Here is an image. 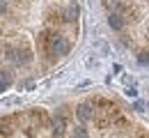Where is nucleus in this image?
Segmentation results:
<instances>
[{
    "instance_id": "1",
    "label": "nucleus",
    "mask_w": 149,
    "mask_h": 138,
    "mask_svg": "<svg viewBox=\"0 0 149 138\" xmlns=\"http://www.w3.org/2000/svg\"><path fill=\"white\" fill-rule=\"evenodd\" d=\"M69 51H71V41L60 32H53L51 39H48V46H46V55L62 58V55H69Z\"/></svg>"
},
{
    "instance_id": "2",
    "label": "nucleus",
    "mask_w": 149,
    "mask_h": 138,
    "mask_svg": "<svg viewBox=\"0 0 149 138\" xmlns=\"http://www.w3.org/2000/svg\"><path fill=\"white\" fill-rule=\"evenodd\" d=\"M76 118H78V122L80 124H87V122H92L94 118H96V106H94L92 101H80L78 106H76Z\"/></svg>"
},
{
    "instance_id": "3",
    "label": "nucleus",
    "mask_w": 149,
    "mask_h": 138,
    "mask_svg": "<svg viewBox=\"0 0 149 138\" xmlns=\"http://www.w3.org/2000/svg\"><path fill=\"white\" fill-rule=\"evenodd\" d=\"M16 64H30L32 62V51H30V46L25 44V41H21L19 46H16V58H14Z\"/></svg>"
},
{
    "instance_id": "4",
    "label": "nucleus",
    "mask_w": 149,
    "mask_h": 138,
    "mask_svg": "<svg viewBox=\"0 0 149 138\" xmlns=\"http://www.w3.org/2000/svg\"><path fill=\"white\" fill-rule=\"evenodd\" d=\"M78 14H80L78 2H69V5L64 7V12H62V21H64V23H76V21H78Z\"/></svg>"
},
{
    "instance_id": "5",
    "label": "nucleus",
    "mask_w": 149,
    "mask_h": 138,
    "mask_svg": "<svg viewBox=\"0 0 149 138\" xmlns=\"http://www.w3.org/2000/svg\"><path fill=\"white\" fill-rule=\"evenodd\" d=\"M108 25H110L115 32H119V30H124V25H126V19H124L119 12H115V9H112L110 14H108Z\"/></svg>"
},
{
    "instance_id": "6",
    "label": "nucleus",
    "mask_w": 149,
    "mask_h": 138,
    "mask_svg": "<svg viewBox=\"0 0 149 138\" xmlns=\"http://www.w3.org/2000/svg\"><path fill=\"white\" fill-rule=\"evenodd\" d=\"M67 134V115H55V122H53V136L55 138H64Z\"/></svg>"
},
{
    "instance_id": "7",
    "label": "nucleus",
    "mask_w": 149,
    "mask_h": 138,
    "mask_svg": "<svg viewBox=\"0 0 149 138\" xmlns=\"http://www.w3.org/2000/svg\"><path fill=\"white\" fill-rule=\"evenodd\" d=\"M14 134V118H0V136L9 138Z\"/></svg>"
},
{
    "instance_id": "8",
    "label": "nucleus",
    "mask_w": 149,
    "mask_h": 138,
    "mask_svg": "<svg viewBox=\"0 0 149 138\" xmlns=\"http://www.w3.org/2000/svg\"><path fill=\"white\" fill-rule=\"evenodd\" d=\"M69 138H90V134H87V129L83 124H76V127H71V131H69Z\"/></svg>"
},
{
    "instance_id": "9",
    "label": "nucleus",
    "mask_w": 149,
    "mask_h": 138,
    "mask_svg": "<svg viewBox=\"0 0 149 138\" xmlns=\"http://www.w3.org/2000/svg\"><path fill=\"white\" fill-rule=\"evenodd\" d=\"M138 62H140L142 67H145V64H149V53H147V51H142V53L138 55Z\"/></svg>"
},
{
    "instance_id": "10",
    "label": "nucleus",
    "mask_w": 149,
    "mask_h": 138,
    "mask_svg": "<svg viewBox=\"0 0 149 138\" xmlns=\"http://www.w3.org/2000/svg\"><path fill=\"white\" fill-rule=\"evenodd\" d=\"M7 12H9V2L7 0H0V16H5Z\"/></svg>"
},
{
    "instance_id": "11",
    "label": "nucleus",
    "mask_w": 149,
    "mask_h": 138,
    "mask_svg": "<svg viewBox=\"0 0 149 138\" xmlns=\"http://www.w3.org/2000/svg\"><path fill=\"white\" fill-rule=\"evenodd\" d=\"M145 108H147V104H142V101H135L133 104V111H138V113H142Z\"/></svg>"
},
{
    "instance_id": "12",
    "label": "nucleus",
    "mask_w": 149,
    "mask_h": 138,
    "mask_svg": "<svg viewBox=\"0 0 149 138\" xmlns=\"http://www.w3.org/2000/svg\"><path fill=\"white\" fill-rule=\"evenodd\" d=\"M126 97H138V90H135V88H126Z\"/></svg>"
},
{
    "instance_id": "13",
    "label": "nucleus",
    "mask_w": 149,
    "mask_h": 138,
    "mask_svg": "<svg viewBox=\"0 0 149 138\" xmlns=\"http://www.w3.org/2000/svg\"><path fill=\"white\" fill-rule=\"evenodd\" d=\"M103 2H106V5H115L117 0H103Z\"/></svg>"
},
{
    "instance_id": "14",
    "label": "nucleus",
    "mask_w": 149,
    "mask_h": 138,
    "mask_svg": "<svg viewBox=\"0 0 149 138\" xmlns=\"http://www.w3.org/2000/svg\"><path fill=\"white\" fill-rule=\"evenodd\" d=\"M147 111H149V101H147Z\"/></svg>"
},
{
    "instance_id": "15",
    "label": "nucleus",
    "mask_w": 149,
    "mask_h": 138,
    "mask_svg": "<svg viewBox=\"0 0 149 138\" xmlns=\"http://www.w3.org/2000/svg\"><path fill=\"white\" fill-rule=\"evenodd\" d=\"M147 32H149V28H147Z\"/></svg>"
}]
</instances>
